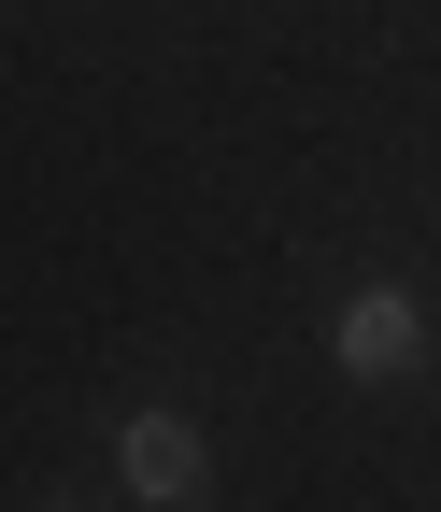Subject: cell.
Returning <instances> with one entry per match:
<instances>
[{"instance_id":"6da1fadb","label":"cell","mask_w":441,"mask_h":512,"mask_svg":"<svg viewBox=\"0 0 441 512\" xmlns=\"http://www.w3.org/2000/svg\"><path fill=\"white\" fill-rule=\"evenodd\" d=\"M114 484H129L143 512L214 498V427H200V413H171V399H143L129 427H114Z\"/></svg>"},{"instance_id":"7a4b0ae2","label":"cell","mask_w":441,"mask_h":512,"mask_svg":"<svg viewBox=\"0 0 441 512\" xmlns=\"http://www.w3.org/2000/svg\"><path fill=\"white\" fill-rule=\"evenodd\" d=\"M328 370H342V384H413V370H427V299H413V285H356V299L328 313Z\"/></svg>"}]
</instances>
